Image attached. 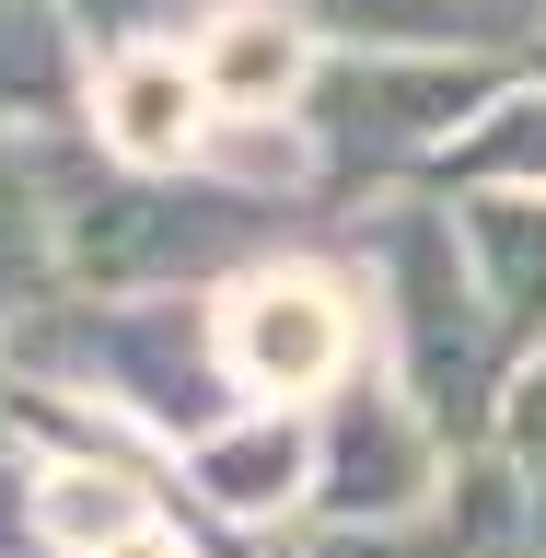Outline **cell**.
Segmentation results:
<instances>
[{
    "mask_svg": "<svg viewBox=\"0 0 546 558\" xmlns=\"http://www.w3.org/2000/svg\"><path fill=\"white\" fill-rule=\"evenodd\" d=\"M373 268H384V338H396V373H408V408L430 418V442H488L500 418V384H512V338L488 326V291L465 268V233L453 209L430 198H384Z\"/></svg>",
    "mask_w": 546,
    "mask_h": 558,
    "instance_id": "cell-1",
    "label": "cell"
},
{
    "mask_svg": "<svg viewBox=\"0 0 546 558\" xmlns=\"http://www.w3.org/2000/svg\"><path fill=\"white\" fill-rule=\"evenodd\" d=\"M488 105V70L477 59H338L303 70V94H291V140L314 151L326 186H361V174H396L418 151H453V129Z\"/></svg>",
    "mask_w": 546,
    "mask_h": 558,
    "instance_id": "cell-2",
    "label": "cell"
},
{
    "mask_svg": "<svg viewBox=\"0 0 546 558\" xmlns=\"http://www.w3.org/2000/svg\"><path fill=\"white\" fill-rule=\"evenodd\" d=\"M209 361L233 396L256 408H314L338 396L349 361H361V326H349V291L326 268H244L221 303H209Z\"/></svg>",
    "mask_w": 546,
    "mask_h": 558,
    "instance_id": "cell-3",
    "label": "cell"
},
{
    "mask_svg": "<svg viewBox=\"0 0 546 558\" xmlns=\"http://www.w3.org/2000/svg\"><path fill=\"white\" fill-rule=\"evenodd\" d=\"M209 129H221V105H209L198 59L186 47H117L94 82V140H105V163H129V174H186L209 151Z\"/></svg>",
    "mask_w": 546,
    "mask_h": 558,
    "instance_id": "cell-4",
    "label": "cell"
},
{
    "mask_svg": "<svg viewBox=\"0 0 546 558\" xmlns=\"http://www.w3.org/2000/svg\"><path fill=\"white\" fill-rule=\"evenodd\" d=\"M268 12L361 59H477V47H535L546 0H268Z\"/></svg>",
    "mask_w": 546,
    "mask_h": 558,
    "instance_id": "cell-5",
    "label": "cell"
},
{
    "mask_svg": "<svg viewBox=\"0 0 546 558\" xmlns=\"http://www.w3.org/2000/svg\"><path fill=\"white\" fill-rule=\"evenodd\" d=\"M35 558H198L186 535L163 523V500L94 453H59V465H35Z\"/></svg>",
    "mask_w": 546,
    "mask_h": 558,
    "instance_id": "cell-6",
    "label": "cell"
},
{
    "mask_svg": "<svg viewBox=\"0 0 546 558\" xmlns=\"http://www.w3.org/2000/svg\"><path fill=\"white\" fill-rule=\"evenodd\" d=\"M453 233H465V268H477L488 326L512 338V361L546 349V198L535 186H465Z\"/></svg>",
    "mask_w": 546,
    "mask_h": 558,
    "instance_id": "cell-7",
    "label": "cell"
},
{
    "mask_svg": "<svg viewBox=\"0 0 546 558\" xmlns=\"http://www.w3.org/2000/svg\"><path fill=\"white\" fill-rule=\"evenodd\" d=\"M59 303V198H47V140L0 129V338Z\"/></svg>",
    "mask_w": 546,
    "mask_h": 558,
    "instance_id": "cell-8",
    "label": "cell"
},
{
    "mask_svg": "<svg viewBox=\"0 0 546 558\" xmlns=\"http://www.w3.org/2000/svg\"><path fill=\"white\" fill-rule=\"evenodd\" d=\"M82 105V35L59 0H0V129L47 140Z\"/></svg>",
    "mask_w": 546,
    "mask_h": 558,
    "instance_id": "cell-9",
    "label": "cell"
},
{
    "mask_svg": "<svg viewBox=\"0 0 546 558\" xmlns=\"http://www.w3.org/2000/svg\"><path fill=\"white\" fill-rule=\"evenodd\" d=\"M186 465H198V488L209 500H221V512H279V500H291V488L314 477L303 465V430H291V418H256V430H221V418H209L198 442H186Z\"/></svg>",
    "mask_w": 546,
    "mask_h": 558,
    "instance_id": "cell-10",
    "label": "cell"
},
{
    "mask_svg": "<svg viewBox=\"0 0 546 558\" xmlns=\"http://www.w3.org/2000/svg\"><path fill=\"white\" fill-rule=\"evenodd\" d=\"M453 186H535L546 198V94H488L465 129H453Z\"/></svg>",
    "mask_w": 546,
    "mask_h": 558,
    "instance_id": "cell-11",
    "label": "cell"
},
{
    "mask_svg": "<svg viewBox=\"0 0 546 558\" xmlns=\"http://www.w3.org/2000/svg\"><path fill=\"white\" fill-rule=\"evenodd\" d=\"M500 453H512V477L523 488H546V349H523L512 361V384H500Z\"/></svg>",
    "mask_w": 546,
    "mask_h": 558,
    "instance_id": "cell-12",
    "label": "cell"
},
{
    "mask_svg": "<svg viewBox=\"0 0 546 558\" xmlns=\"http://www.w3.org/2000/svg\"><path fill=\"white\" fill-rule=\"evenodd\" d=\"M70 35H117V47H151V24L163 12H186V0H59Z\"/></svg>",
    "mask_w": 546,
    "mask_h": 558,
    "instance_id": "cell-13",
    "label": "cell"
},
{
    "mask_svg": "<svg viewBox=\"0 0 546 558\" xmlns=\"http://www.w3.org/2000/svg\"><path fill=\"white\" fill-rule=\"evenodd\" d=\"M535 70H546V24H535Z\"/></svg>",
    "mask_w": 546,
    "mask_h": 558,
    "instance_id": "cell-14",
    "label": "cell"
}]
</instances>
